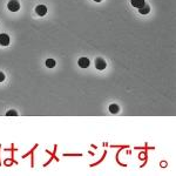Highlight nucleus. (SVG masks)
<instances>
[{"label":"nucleus","mask_w":176,"mask_h":176,"mask_svg":"<svg viewBox=\"0 0 176 176\" xmlns=\"http://www.w3.org/2000/svg\"><path fill=\"white\" fill-rule=\"evenodd\" d=\"M7 7H8V10H10L11 12H17V11H19V8H20V4H19L18 0H10Z\"/></svg>","instance_id":"f257e3e1"},{"label":"nucleus","mask_w":176,"mask_h":176,"mask_svg":"<svg viewBox=\"0 0 176 176\" xmlns=\"http://www.w3.org/2000/svg\"><path fill=\"white\" fill-rule=\"evenodd\" d=\"M95 67H96L99 71H103V69L107 67V64H106V61L103 60V59L98 58L96 60H95Z\"/></svg>","instance_id":"f03ea898"},{"label":"nucleus","mask_w":176,"mask_h":176,"mask_svg":"<svg viewBox=\"0 0 176 176\" xmlns=\"http://www.w3.org/2000/svg\"><path fill=\"white\" fill-rule=\"evenodd\" d=\"M0 45H1V46H7V45H10V37H8L7 34H5V33L0 34Z\"/></svg>","instance_id":"7ed1b4c3"},{"label":"nucleus","mask_w":176,"mask_h":176,"mask_svg":"<svg viewBox=\"0 0 176 176\" xmlns=\"http://www.w3.org/2000/svg\"><path fill=\"white\" fill-rule=\"evenodd\" d=\"M35 12H37V14H38V15L44 17V15L47 13V7H46L45 5H39V6H37Z\"/></svg>","instance_id":"20e7f679"},{"label":"nucleus","mask_w":176,"mask_h":176,"mask_svg":"<svg viewBox=\"0 0 176 176\" xmlns=\"http://www.w3.org/2000/svg\"><path fill=\"white\" fill-rule=\"evenodd\" d=\"M78 64H79V66L81 68H87L88 66H89V60H88L87 58H80Z\"/></svg>","instance_id":"39448f33"},{"label":"nucleus","mask_w":176,"mask_h":176,"mask_svg":"<svg viewBox=\"0 0 176 176\" xmlns=\"http://www.w3.org/2000/svg\"><path fill=\"white\" fill-rule=\"evenodd\" d=\"M130 3L134 7L136 8H141L143 5H144V0H130Z\"/></svg>","instance_id":"423d86ee"},{"label":"nucleus","mask_w":176,"mask_h":176,"mask_svg":"<svg viewBox=\"0 0 176 176\" xmlns=\"http://www.w3.org/2000/svg\"><path fill=\"white\" fill-rule=\"evenodd\" d=\"M119 110H120L119 106L115 105V103H113V105L109 106V112H110L112 114H117V113H119Z\"/></svg>","instance_id":"0eeeda50"},{"label":"nucleus","mask_w":176,"mask_h":176,"mask_svg":"<svg viewBox=\"0 0 176 176\" xmlns=\"http://www.w3.org/2000/svg\"><path fill=\"white\" fill-rule=\"evenodd\" d=\"M139 12H140L141 14H148V13L150 12V7H149L148 5H143V6L139 10Z\"/></svg>","instance_id":"6e6552de"},{"label":"nucleus","mask_w":176,"mask_h":176,"mask_svg":"<svg viewBox=\"0 0 176 176\" xmlns=\"http://www.w3.org/2000/svg\"><path fill=\"white\" fill-rule=\"evenodd\" d=\"M46 66H47L48 68H53V67L55 66V60H53V59H47Z\"/></svg>","instance_id":"1a4fd4ad"},{"label":"nucleus","mask_w":176,"mask_h":176,"mask_svg":"<svg viewBox=\"0 0 176 176\" xmlns=\"http://www.w3.org/2000/svg\"><path fill=\"white\" fill-rule=\"evenodd\" d=\"M6 115H7V116H10V115H13V116H17L18 114H17V112H15V110H8V112L6 113Z\"/></svg>","instance_id":"9d476101"},{"label":"nucleus","mask_w":176,"mask_h":176,"mask_svg":"<svg viewBox=\"0 0 176 176\" xmlns=\"http://www.w3.org/2000/svg\"><path fill=\"white\" fill-rule=\"evenodd\" d=\"M4 80H5V75L3 72H0V82H3Z\"/></svg>","instance_id":"9b49d317"},{"label":"nucleus","mask_w":176,"mask_h":176,"mask_svg":"<svg viewBox=\"0 0 176 176\" xmlns=\"http://www.w3.org/2000/svg\"><path fill=\"white\" fill-rule=\"evenodd\" d=\"M94 1H96V3H100V1H101V0H94Z\"/></svg>","instance_id":"f8f14e48"}]
</instances>
